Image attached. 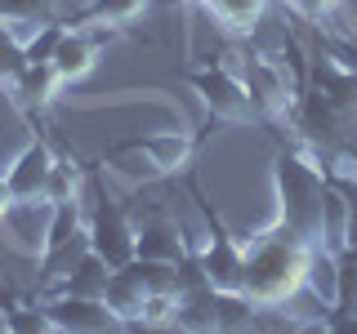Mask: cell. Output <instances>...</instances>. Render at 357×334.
<instances>
[{
    "mask_svg": "<svg viewBox=\"0 0 357 334\" xmlns=\"http://www.w3.org/2000/svg\"><path fill=\"white\" fill-rule=\"evenodd\" d=\"M308 254H312V245L299 237L290 223L273 218L264 232H255V237H250V245H245L241 294H250L259 308L290 303L295 294H304Z\"/></svg>",
    "mask_w": 357,
    "mask_h": 334,
    "instance_id": "6da1fadb",
    "label": "cell"
},
{
    "mask_svg": "<svg viewBox=\"0 0 357 334\" xmlns=\"http://www.w3.org/2000/svg\"><path fill=\"white\" fill-rule=\"evenodd\" d=\"M326 170L308 152L286 148L273 161V196L277 218L290 223L308 245H321V192H326Z\"/></svg>",
    "mask_w": 357,
    "mask_h": 334,
    "instance_id": "7a4b0ae2",
    "label": "cell"
},
{
    "mask_svg": "<svg viewBox=\"0 0 357 334\" xmlns=\"http://www.w3.org/2000/svg\"><path fill=\"white\" fill-rule=\"evenodd\" d=\"M188 81H192V89L201 94V103H206V111L215 120H228V125H250V120H259V107H255L250 89H245V81L232 67L210 63V67H201V72H188Z\"/></svg>",
    "mask_w": 357,
    "mask_h": 334,
    "instance_id": "3957f363",
    "label": "cell"
},
{
    "mask_svg": "<svg viewBox=\"0 0 357 334\" xmlns=\"http://www.w3.org/2000/svg\"><path fill=\"white\" fill-rule=\"evenodd\" d=\"M197 263H201V272H206L210 289H241L245 245L232 241V232L223 228V218L215 209H206V245L197 250Z\"/></svg>",
    "mask_w": 357,
    "mask_h": 334,
    "instance_id": "277c9868",
    "label": "cell"
},
{
    "mask_svg": "<svg viewBox=\"0 0 357 334\" xmlns=\"http://www.w3.org/2000/svg\"><path fill=\"white\" fill-rule=\"evenodd\" d=\"M241 81L250 89L255 107H259V120H290L295 116V107H299L295 103V85H290L282 63H273L268 54H250Z\"/></svg>",
    "mask_w": 357,
    "mask_h": 334,
    "instance_id": "5b68a950",
    "label": "cell"
},
{
    "mask_svg": "<svg viewBox=\"0 0 357 334\" xmlns=\"http://www.w3.org/2000/svg\"><path fill=\"white\" fill-rule=\"evenodd\" d=\"M85 232H89V250H94L98 259H107L112 272L134 259V228H130L126 209H121L112 196H98L94 214L85 218Z\"/></svg>",
    "mask_w": 357,
    "mask_h": 334,
    "instance_id": "8992f818",
    "label": "cell"
},
{
    "mask_svg": "<svg viewBox=\"0 0 357 334\" xmlns=\"http://www.w3.org/2000/svg\"><path fill=\"white\" fill-rule=\"evenodd\" d=\"M308 89H317L331 107H340L349 120H357V67L340 54H312L308 63Z\"/></svg>",
    "mask_w": 357,
    "mask_h": 334,
    "instance_id": "52a82bcc",
    "label": "cell"
},
{
    "mask_svg": "<svg viewBox=\"0 0 357 334\" xmlns=\"http://www.w3.org/2000/svg\"><path fill=\"white\" fill-rule=\"evenodd\" d=\"M45 308H50L54 326L59 330H72V334H103V330H126L121 326V317L112 312L103 299H85V294H59L54 289V299H45Z\"/></svg>",
    "mask_w": 357,
    "mask_h": 334,
    "instance_id": "ba28073f",
    "label": "cell"
},
{
    "mask_svg": "<svg viewBox=\"0 0 357 334\" xmlns=\"http://www.w3.org/2000/svg\"><path fill=\"white\" fill-rule=\"evenodd\" d=\"M54 148L40 138H31L27 148H22L14 161H9L5 170V183L9 192H14V200H45V187H50V170H54Z\"/></svg>",
    "mask_w": 357,
    "mask_h": 334,
    "instance_id": "9c48e42d",
    "label": "cell"
},
{
    "mask_svg": "<svg viewBox=\"0 0 357 334\" xmlns=\"http://www.w3.org/2000/svg\"><path fill=\"white\" fill-rule=\"evenodd\" d=\"M50 218H54L50 200H14V209L0 218V228H5V237H9V245H14L18 254L40 259L45 237H50Z\"/></svg>",
    "mask_w": 357,
    "mask_h": 334,
    "instance_id": "30bf717a",
    "label": "cell"
},
{
    "mask_svg": "<svg viewBox=\"0 0 357 334\" xmlns=\"http://www.w3.org/2000/svg\"><path fill=\"white\" fill-rule=\"evenodd\" d=\"M103 31L107 27H94V22H81V27L63 31V40H59V49H54L50 63H54V72H59L67 85L85 81V76L98 67V40H103Z\"/></svg>",
    "mask_w": 357,
    "mask_h": 334,
    "instance_id": "8fae6325",
    "label": "cell"
},
{
    "mask_svg": "<svg viewBox=\"0 0 357 334\" xmlns=\"http://www.w3.org/2000/svg\"><path fill=\"white\" fill-rule=\"evenodd\" d=\"M63 85H67V81L54 72V63H27V67L14 76V85H5V89L14 94V103H18L22 111H50Z\"/></svg>",
    "mask_w": 357,
    "mask_h": 334,
    "instance_id": "7c38bea8",
    "label": "cell"
},
{
    "mask_svg": "<svg viewBox=\"0 0 357 334\" xmlns=\"http://www.w3.org/2000/svg\"><path fill=\"white\" fill-rule=\"evenodd\" d=\"M143 152H148V161L156 165V174H183L188 165H192L197 156V138L183 129H161V134H143V138H134Z\"/></svg>",
    "mask_w": 357,
    "mask_h": 334,
    "instance_id": "4fadbf2b",
    "label": "cell"
},
{
    "mask_svg": "<svg viewBox=\"0 0 357 334\" xmlns=\"http://www.w3.org/2000/svg\"><path fill=\"white\" fill-rule=\"evenodd\" d=\"M188 241L170 218H152L143 228H134V259H161V263H183L188 259Z\"/></svg>",
    "mask_w": 357,
    "mask_h": 334,
    "instance_id": "5bb4252c",
    "label": "cell"
},
{
    "mask_svg": "<svg viewBox=\"0 0 357 334\" xmlns=\"http://www.w3.org/2000/svg\"><path fill=\"white\" fill-rule=\"evenodd\" d=\"M103 303L121 317V326H143V308H148V289L143 281L130 272V267H116L107 276V289H103Z\"/></svg>",
    "mask_w": 357,
    "mask_h": 334,
    "instance_id": "9a60e30c",
    "label": "cell"
},
{
    "mask_svg": "<svg viewBox=\"0 0 357 334\" xmlns=\"http://www.w3.org/2000/svg\"><path fill=\"white\" fill-rule=\"evenodd\" d=\"M107 276H112V267L107 259H98L94 250H85L81 259H76V267L59 281V294H85V299H103V289H107Z\"/></svg>",
    "mask_w": 357,
    "mask_h": 334,
    "instance_id": "2e32d148",
    "label": "cell"
},
{
    "mask_svg": "<svg viewBox=\"0 0 357 334\" xmlns=\"http://www.w3.org/2000/svg\"><path fill=\"white\" fill-rule=\"evenodd\" d=\"M206 9L215 14L228 31H255V22L264 18L268 0H206Z\"/></svg>",
    "mask_w": 357,
    "mask_h": 334,
    "instance_id": "e0dca14e",
    "label": "cell"
},
{
    "mask_svg": "<svg viewBox=\"0 0 357 334\" xmlns=\"http://www.w3.org/2000/svg\"><path fill=\"white\" fill-rule=\"evenodd\" d=\"M152 0H89L85 18L81 22H94V27H126V22L143 18Z\"/></svg>",
    "mask_w": 357,
    "mask_h": 334,
    "instance_id": "ac0fdd59",
    "label": "cell"
},
{
    "mask_svg": "<svg viewBox=\"0 0 357 334\" xmlns=\"http://www.w3.org/2000/svg\"><path fill=\"white\" fill-rule=\"evenodd\" d=\"M107 165H112L116 174L134 178V183H152V178H161V174H156V165L148 161V152H143L134 138L121 143V148H112V152H107Z\"/></svg>",
    "mask_w": 357,
    "mask_h": 334,
    "instance_id": "d6986e66",
    "label": "cell"
},
{
    "mask_svg": "<svg viewBox=\"0 0 357 334\" xmlns=\"http://www.w3.org/2000/svg\"><path fill=\"white\" fill-rule=\"evenodd\" d=\"M54 18V0H0V22L5 27H40V22H50ZM22 40V36H18Z\"/></svg>",
    "mask_w": 357,
    "mask_h": 334,
    "instance_id": "ffe728a7",
    "label": "cell"
},
{
    "mask_svg": "<svg viewBox=\"0 0 357 334\" xmlns=\"http://www.w3.org/2000/svg\"><path fill=\"white\" fill-rule=\"evenodd\" d=\"M5 330H14V334H50L59 326H54V317H50L45 303H14V308H5Z\"/></svg>",
    "mask_w": 357,
    "mask_h": 334,
    "instance_id": "44dd1931",
    "label": "cell"
},
{
    "mask_svg": "<svg viewBox=\"0 0 357 334\" xmlns=\"http://www.w3.org/2000/svg\"><path fill=\"white\" fill-rule=\"evenodd\" d=\"M45 200H50V205H63V200H81V165H76V161H54V170H50V187H45Z\"/></svg>",
    "mask_w": 357,
    "mask_h": 334,
    "instance_id": "7402d4cb",
    "label": "cell"
},
{
    "mask_svg": "<svg viewBox=\"0 0 357 334\" xmlns=\"http://www.w3.org/2000/svg\"><path fill=\"white\" fill-rule=\"evenodd\" d=\"M63 22H40V27H31L27 36H22V54H27V63H50L54 58V49H59V40H63Z\"/></svg>",
    "mask_w": 357,
    "mask_h": 334,
    "instance_id": "603a6c76",
    "label": "cell"
},
{
    "mask_svg": "<svg viewBox=\"0 0 357 334\" xmlns=\"http://www.w3.org/2000/svg\"><path fill=\"white\" fill-rule=\"evenodd\" d=\"M27 67V54H22V40L14 27L0 22V85H14V76Z\"/></svg>",
    "mask_w": 357,
    "mask_h": 334,
    "instance_id": "cb8c5ba5",
    "label": "cell"
},
{
    "mask_svg": "<svg viewBox=\"0 0 357 334\" xmlns=\"http://www.w3.org/2000/svg\"><path fill=\"white\" fill-rule=\"evenodd\" d=\"M344 312H357V263L349 254H340V281H335L331 317H344Z\"/></svg>",
    "mask_w": 357,
    "mask_h": 334,
    "instance_id": "d4e9b609",
    "label": "cell"
},
{
    "mask_svg": "<svg viewBox=\"0 0 357 334\" xmlns=\"http://www.w3.org/2000/svg\"><path fill=\"white\" fill-rule=\"evenodd\" d=\"M290 5H295V14H299V18L321 22L326 14H335V9H340V0H290Z\"/></svg>",
    "mask_w": 357,
    "mask_h": 334,
    "instance_id": "484cf974",
    "label": "cell"
},
{
    "mask_svg": "<svg viewBox=\"0 0 357 334\" xmlns=\"http://www.w3.org/2000/svg\"><path fill=\"white\" fill-rule=\"evenodd\" d=\"M14 209V192H9V183H5V174H0V218Z\"/></svg>",
    "mask_w": 357,
    "mask_h": 334,
    "instance_id": "4316f807",
    "label": "cell"
},
{
    "mask_svg": "<svg viewBox=\"0 0 357 334\" xmlns=\"http://www.w3.org/2000/svg\"><path fill=\"white\" fill-rule=\"evenodd\" d=\"M340 254H349V259L357 263V241H349V245H344V250H340Z\"/></svg>",
    "mask_w": 357,
    "mask_h": 334,
    "instance_id": "83f0119b",
    "label": "cell"
},
{
    "mask_svg": "<svg viewBox=\"0 0 357 334\" xmlns=\"http://www.w3.org/2000/svg\"><path fill=\"white\" fill-rule=\"evenodd\" d=\"M349 63H353V67H357V58H349Z\"/></svg>",
    "mask_w": 357,
    "mask_h": 334,
    "instance_id": "f1b7e54d",
    "label": "cell"
}]
</instances>
